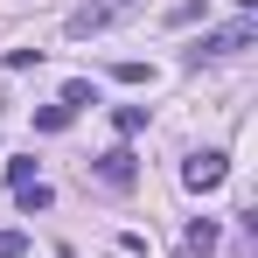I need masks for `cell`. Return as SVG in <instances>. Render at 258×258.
<instances>
[{
	"instance_id": "1",
	"label": "cell",
	"mask_w": 258,
	"mask_h": 258,
	"mask_svg": "<svg viewBox=\"0 0 258 258\" xmlns=\"http://www.w3.org/2000/svg\"><path fill=\"white\" fill-rule=\"evenodd\" d=\"M251 42H258V14H237V21H223V28H210V35H203V42L188 49V56L203 63V56H230V49H251Z\"/></svg>"
},
{
	"instance_id": "2",
	"label": "cell",
	"mask_w": 258,
	"mask_h": 258,
	"mask_svg": "<svg viewBox=\"0 0 258 258\" xmlns=\"http://www.w3.org/2000/svg\"><path fill=\"white\" fill-rule=\"evenodd\" d=\"M140 0H91V7H77L70 14V35H98V28H112V21H126Z\"/></svg>"
},
{
	"instance_id": "3",
	"label": "cell",
	"mask_w": 258,
	"mask_h": 258,
	"mask_svg": "<svg viewBox=\"0 0 258 258\" xmlns=\"http://www.w3.org/2000/svg\"><path fill=\"white\" fill-rule=\"evenodd\" d=\"M133 147H105V154H98V181H105V188H133Z\"/></svg>"
},
{
	"instance_id": "4",
	"label": "cell",
	"mask_w": 258,
	"mask_h": 258,
	"mask_svg": "<svg viewBox=\"0 0 258 258\" xmlns=\"http://www.w3.org/2000/svg\"><path fill=\"white\" fill-rule=\"evenodd\" d=\"M223 154H196V161H188V168H181V181H188V188H223Z\"/></svg>"
},
{
	"instance_id": "5",
	"label": "cell",
	"mask_w": 258,
	"mask_h": 258,
	"mask_svg": "<svg viewBox=\"0 0 258 258\" xmlns=\"http://www.w3.org/2000/svg\"><path fill=\"white\" fill-rule=\"evenodd\" d=\"M14 203H21V216H35V210H49L56 196H49V181H21V188H14Z\"/></svg>"
},
{
	"instance_id": "6",
	"label": "cell",
	"mask_w": 258,
	"mask_h": 258,
	"mask_svg": "<svg viewBox=\"0 0 258 258\" xmlns=\"http://www.w3.org/2000/svg\"><path fill=\"white\" fill-rule=\"evenodd\" d=\"M181 244H188V251L203 258V251H216V223H203V216H196V223H188V237H181Z\"/></svg>"
},
{
	"instance_id": "7",
	"label": "cell",
	"mask_w": 258,
	"mask_h": 258,
	"mask_svg": "<svg viewBox=\"0 0 258 258\" xmlns=\"http://www.w3.org/2000/svg\"><path fill=\"white\" fill-rule=\"evenodd\" d=\"M70 119H77L70 105H42V112H35V133H63V126H70Z\"/></svg>"
},
{
	"instance_id": "8",
	"label": "cell",
	"mask_w": 258,
	"mask_h": 258,
	"mask_svg": "<svg viewBox=\"0 0 258 258\" xmlns=\"http://www.w3.org/2000/svg\"><path fill=\"white\" fill-rule=\"evenodd\" d=\"M112 77H119V84H154V63H119Z\"/></svg>"
},
{
	"instance_id": "9",
	"label": "cell",
	"mask_w": 258,
	"mask_h": 258,
	"mask_svg": "<svg viewBox=\"0 0 258 258\" xmlns=\"http://www.w3.org/2000/svg\"><path fill=\"white\" fill-rule=\"evenodd\" d=\"M140 126H147V105H119V133H126V140H133V133H140Z\"/></svg>"
},
{
	"instance_id": "10",
	"label": "cell",
	"mask_w": 258,
	"mask_h": 258,
	"mask_svg": "<svg viewBox=\"0 0 258 258\" xmlns=\"http://www.w3.org/2000/svg\"><path fill=\"white\" fill-rule=\"evenodd\" d=\"M168 21H174V28H188V21H203V0H181V7H168Z\"/></svg>"
},
{
	"instance_id": "11",
	"label": "cell",
	"mask_w": 258,
	"mask_h": 258,
	"mask_svg": "<svg viewBox=\"0 0 258 258\" xmlns=\"http://www.w3.org/2000/svg\"><path fill=\"white\" fill-rule=\"evenodd\" d=\"M28 251V230H0V258H21Z\"/></svg>"
},
{
	"instance_id": "12",
	"label": "cell",
	"mask_w": 258,
	"mask_h": 258,
	"mask_svg": "<svg viewBox=\"0 0 258 258\" xmlns=\"http://www.w3.org/2000/svg\"><path fill=\"white\" fill-rule=\"evenodd\" d=\"M63 105H70V112H84V105H91V84H84V77H77V84H63Z\"/></svg>"
}]
</instances>
